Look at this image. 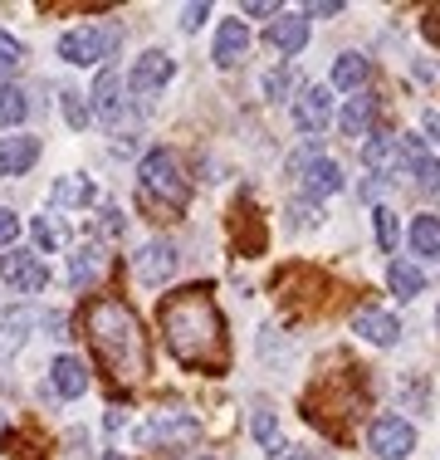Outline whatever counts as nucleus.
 Wrapping results in <instances>:
<instances>
[{
    "label": "nucleus",
    "instance_id": "f257e3e1",
    "mask_svg": "<svg viewBox=\"0 0 440 460\" xmlns=\"http://www.w3.org/2000/svg\"><path fill=\"white\" fill-rule=\"evenodd\" d=\"M162 319V333H167V348L176 353V363L196 367V372H220L230 358L225 348V319H220L211 289H181V294H167L157 309Z\"/></svg>",
    "mask_w": 440,
    "mask_h": 460
},
{
    "label": "nucleus",
    "instance_id": "f03ea898",
    "mask_svg": "<svg viewBox=\"0 0 440 460\" xmlns=\"http://www.w3.org/2000/svg\"><path fill=\"white\" fill-rule=\"evenodd\" d=\"M84 333H88L98 363H103V372L113 382L137 387V382L152 372L147 333H142L137 314H132L123 299H93V304H88V309H84Z\"/></svg>",
    "mask_w": 440,
    "mask_h": 460
},
{
    "label": "nucleus",
    "instance_id": "7ed1b4c3",
    "mask_svg": "<svg viewBox=\"0 0 440 460\" xmlns=\"http://www.w3.org/2000/svg\"><path fill=\"white\" fill-rule=\"evenodd\" d=\"M137 177H142V196H147V201H162V206H172V211H181V206H186V177H181L176 152L152 147L147 157H142Z\"/></svg>",
    "mask_w": 440,
    "mask_h": 460
},
{
    "label": "nucleus",
    "instance_id": "20e7f679",
    "mask_svg": "<svg viewBox=\"0 0 440 460\" xmlns=\"http://www.w3.org/2000/svg\"><path fill=\"white\" fill-rule=\"evenodd\" d=\"M118 49V25H103V30H69L59 40V59L69 64H98Z\"/></svg>",
    "mask_w": 440,
    "mask_h": 460
},
{
    "label": "nucleus",
    "instance_id": "39448f33",
    "mask_svg": "<svg viewBox=\"0 0 440 460\" xmlns=\"http://www.w3.org/2000/svg\"><path fill=\"white\" fill-rule=\"evenodd\" d=\"M367 446H372L377 460H406L416 451V431H411V421H401V416H377L372 431H367Z\"/></svg>",
    "mask_w": 440,
    "mask_h": 460
},
{
    "label": "nucleus",
    "instance_id": "423d86ee",
    "mask_svg": "<svg viewBox=\"0 0 440 460\" xmlns=\"http://www.w3.org/2000/svg\"><path fill=\"white\" fill-rule=\"evenodd\" d=\"M328 118H333V93L328 89H304L294 98V128L308 137H318L328 128Z\"/></svg>",
    "mask_w": 440,
    "mask_h": 460
},
{
    "label": "nucleus",
    "instance_id": "0eeeda50",
    "mask_svg": "<svg viewBox=\"0 0 440 460\" xmlns=\"http://www.w3.org/2000/svg\"><path fill=\"white\" fill-rule=\"evenodd\" d=\"M132 270H137L142 284H167L176 275V245L167 240H152V245H142L137 255H132Z\"/></svg>",
    "mask_w": 440,
    "mask_h": 460
},
{
    "label": "nucleus",
    "instance_id": "6e6552de",
    "mask_svg": "<svg viewBox=\"0 0 440 460\" xmlns=\"http://www.w3.org/2000/svg\"><path fill=\"white\" fill-rule=\"evenodd\" d=\"M401 162H406V172L416 177V186H421L426 196H440V162L426 152L421 137H401Z\"/></svg>",
    "mask_w": 440,
    "mask_h": 460
},
{
    "label": "nucleus",
    "instance_id": "1a4fd4ad",
    "mask_svg": "<svg viewBox=\"0 0 440 460\" xmlns=\"http://www.w3.org/2000/svg\"><path fill=\"white\" fill-rule=\"evenodd\" d=\"M0 279H10L15 289H25V294H35V289H44V265L35 255H25V250H10V255H0Z\"/></svg>",
    "mask_w": 440,
    "mask_h": 460
},
{
    "label": "nucleus",
    "instance_id": "9d476101",
    "mask_svg": "<svg viewBox=\"0 0 440 460\" xmlns=\"http://www.w3.org/2000/svg\"><path fill=\"white\" fill-rule=\"evenodd\" d=\"M167 79H172V59H167L162 49H147L137 64H132V74H128V89H132V93H157Z\"/></svg>",
    "mask_w": 440,
    "mask_h": 460
},
{
    "label": "nucleus",
    "instance_id": "9b49d317",
    "mask_svg": "<svg viewBox=\"0 0 440 460\" xmlns=\"http://www.w3.org/2000/svg\"><path fill=\"white\" fill-rule=\"evenodd\" d=\"M352 333L367 338L372 348H392L396 338H401V323H396L392 314H382V309H357L352 314Z\"/></svg>",
    "mask_w": 440,
    "mask_h": 460
},
{
    "label": "nucleus",
    "instance_id": "f8f14e48",
    "mask_svg": "<svg viewBox=\"0 0 440 460\" xmlns=\"http://www.w3.org/2000/svg\"><path fill=\"white\" fill-rule=\"evenodd\" d=\"M196 431H201V426H196L186 411H162L142 436H147V441H162V446H191V441H196Z\"/></svg>",
    "mask_w": 440,
    "mask_h": 460
},
{
    "label": "nucleus",
    "instance_id": "ddd939ff",
    "mask_svg": "<svg viewBox=\"0 0 440 460\" xmlns=\"http://www.w3.org/2000/svg\"><path fill=\"white\" fill-rule=\"evenodd\" d=\"M245 49H250V30H245V20H225V25L216 30V49H211V59L220 64V69H230V64L245 59Z\"/></svg>",
    "mask_w": 440,
    "mask_h": 460
},
{
    "label": "nucleus",
    "instance_id": "4468645a",
    "mask_svg": "<svg viewBox=\"0 0 440 460\" xmlns=\"http://www.w3.org/2000/svg\"><path fill=\"white\" fill-rule=\"evenodd\" d=\"M35 157H40L35 137H0V177H20V172H30Z\"/></svg>",
    "mask_w": 440,
    "mask_h": 460
},
{
    "label": "nucleus",
    "instance_id": "2eb2a0df",
    "mask_svg": "<svg viewBox=\"0 0 440 460\" xmlns=\"http://www.w3.org/2000/svg\"><path fill=\"white\" fill-rule=\"evenodd\" d=\"M49 382H54V392L59 397H84L88 392V367L79 363V358H54V367H49Z\"/></svg>",
    "mask_w": 440,
    "mask_h": 460
},
{
    "label": "nucleus",
    "instance_id": "dca6fc26",
    "mask_svg": "<svg viewBox=\"0 0 440 460\" xmlns=\"http://www.w3.org/2000/svg\"><path fill=\"white\" fill-rule=\"evenodd\" d=\"M93 108H98V118H108V123L123 113V79H118L113 69H98V79H93Z\"/></svg>",
    "mask_w": 440,
    "mask_h": 460
},
{
    "label": "nucleus",
    "instance_id": "f3484780",
    "mask_svg": "<svg viewBox=\"0 0 440 460\" xmlns=\"http://www.w3.org/2000/svg\"><path fill=\"white\" fill-rule=\"evenodd\" d=\"M304 191L313 196V201H318V196H333V191H343V167H338L333 157H318L313 167L304 172Z\"/></svg>",
    "mask_w": 440,
    "mask_h": 460
},
{
    "label": "nucleus",
    "instance_id": "a211bd4d",
    "mask_svg": "<svg viewBox=\"0 0 440 460\" xmlns=\"http://www.w3.org/2000/svg\"><path fill=\"white\" fill-rule=\"evenodd\" d=\"M269 45L274 49H284V54H299L308 45V20L304 15H284V20H274L269 25Z\"/></svg>",
    "mask_w": 440,
    "mask_h": 460
},
{
    "label": "nucleus",
    "instance_id": "6ab92c4d",
    "mask_svg": "<svg viewBox=\"0 0 440 460\" xmlns=\"http://www.w3.org/2000/svg\"><path fill=\"white\" fill-rule=\"evenodd\" d=\"M372 113H377L372 93H357V98H348V103H343V113H338V128H343L348 137H362V133H367V123H372Z\"/></svg>",
    "mask_w": 440,
    "mask_h": 460
},
{
    "label": "nucleus",
    "instance_id": "aec40b11",
    "mask_svg": "<svg viewBox=\"0 0 440 460\" xmlns=\"http://www.w3.org/2000/svg\"><path fill=\"white\" fill-rule=\"evenodd\" d=\"M98 275H103V250H98V245H79L69 255V279L84 289V284H93Z\"/></svg>",
    "mask_w": 440,
    "mask_h": 460
},
{
    "label": "nucleus",
    "instance_id": "412c9836",
    "mask_svg": "<svg viewBox=\"0 0 440 460\" xmlns=\"http://www.w3.org/2000/svg\"><path fill=\"white\" fill-rule=\"evenodd\" d=\"M372 74V64L362 54H338L333 59V89H362Z\"/></svg>",
    "mask_w": 440,
    "mask_h": 460
},
{
    "label": "nucleus",
    "instance_id": "4be33fe9",
    "mask_svg": "<svg viewBox=\"0 0 440 460\" xmlns=\"http://www.w3.org/2000/svg\"><path fill=\"white\" fill-rule=\"evenodd\" d=\"M387 284H392V294H396V299H406V304H411L416 294L426 289V275H421L416 265H406V260H396V265L387 270Z\"/></svg>",
    "mask_w": 440,
    "mask_h": 460
},
{
    "label": "nucleus",
    "instance_id": "5701e85b",
    "mask_svg": "<svg viewBox=\"0 0 440 460\" xmlns=\"http://www.w3.org/2000/svg\"><path fill=\"white\" fill-rule=\"evenodd\" d=\"M411 250H416V255L440 260V221H436V216H416V221H411Z\"/></svg>",
    "mask_w": 440,
    "mask_h": 460
},
{
    "label": "nucleus",
    "instance_id": "b1692460",
    "mask_svg": "<svg viewBox=\"0 0 440 460\" xmlns=\"http://www.w3.org/2000/svg\"><path fill=\"white\" fill-rule=\"evenodd\" d=\"M35 323V314L30 309H10L5 319H0V353H10V348L25 343V328Z\"/></svg>",
    "mask_w": 440,
    "mask_h": 460
},
{
    "label": "nucleus",
    "instance_id": "393cba45",
    "mask_svg": "<svg viewBox=\"0 0 440 460\" xmlns=\"http://www.w3.org/2000/svg\"><path fill=\"white\" fill-rule=\"evenodd\" d=\"M25 113H30V98H25V89H15V84H5V89H0V128H15V123H25Z\"/></svg>",
    "mask_w": 440,
    "mask_h": 460
},
{
    "label": "nucleus",
    "instance_id": "a878e982",
    "mask_svg": "<svg viewBox=\"0 0 440 460\" xmlns=\"http://www.w3.org/2000/svg\"><path fill=\"white\" fill-rule=\"evenodd\" d=\"M88 196H93V186L84 177H59L54 181V206H84Z\"/></svg>",
    "mask_w": 440,
    "mask_h": 460
},
{
    "label": "nucleus",
    "instance_id": "bb28decb",
    "mask_svg": "<svg viewBox=\"0 0 440 460\" xmlns=\"http://www.w3.org/2000/svg\"><path fill=\"white\" fill-rule=\"evenodd\" d=\"M362 162L372 172H387L392 167V137L387 133H372V142H362Z\"/></svg>",
    "mask_w": 440,
    "mask_h": 460
},
{
    "label": "nucleus",
    "instance_id": "cd10ccee",
    "mask_svg": "<svg viewBox=\"0 0 440 460\" xmlns=\"http://www.w3.org/2000/svg\"><path fill=\"white\" fill-rule=\"evenodd\" d=\"M372 221H377V245L392 255V250H396V211H392V206H377Z\"/></svg>",
    "mask_w": 440,
    "mask_h": 460
},
{
    "label": "nucleus",
    "instance_id": "c85d7f7f",
    "mask_svg": "<svg viewBox=\"0 0 440 460\" xmlns=\"http://www.w3.org/2000/svg\"><path fill=\"white\" fill-rule=\"evenodd\" d=\"M255 441L264 446V451H279V426H274V411L269 407L255 411Z\"/></svg>",
    "mask_w": 440,
    "mask_h": 460
},
{
    "label": "nucleus",
    "instance_id": "c756f323",
    "mask_svg": "<svg viewBox=\"0 0 440 460\" xmlns=\"http://www.w3.org/2000/svg\"><path fill=\"white\" fill-rule=\"evenodd\" d=\"M20 59H25V45H20L15 35H5V30H0V74H5V69H15Z\"/></svg>",
    "mask_w": 440,
    "mask_h": 460
},
{
    "label": "nucleus",
    "instance_id": "7c9ffc66",
    "mask_svg": "<svg viewBox=\"0 0 440 460\" xmlns=\"http://www.w3.org/2000/svg\"><path fill=\"white\" fill-rule=\"evenodd\" d=\"M59 103H64V118H69L74 128H84V123H88V108H84V93H64Z\"/></svg>",
    "mask_w": 440,
    "mask_h": 460
},
{
    "label": "nucleus",
    "instance_id": "2f4dec72",
    "mask_svg": "<svg viewBox=\"0 0 440 460\" xmlns=\"http://www.w3.org/2000/svg\"><path fill=\"white\" fill-rule=\"evenodd\" d=\"M289 226H318V206L313 201H294L289 206Z\"/></svg>",
    "mask_w": 440,
    "mask_h": 460
},
{
    "label": "nucleus",
    "instance_id": "473e14b6",
    "mask_svg": "<svg viewBox=\"0 0 440 460\" xmlns=\"http://www.w3.org/2000/svg\"><path fill=\"white\" fill-rule=\"evenodd\" d=\"M206 15H211V5H201V0H196V5H186L181 10V30H201Z\"/></svg>",
    "mask_w": 440,
    "mask_h": 460
},
{
    "label": "nucleus",
    "instance_id": "72a5a7b5",
    "mask_svg": "<svg viewBox=\"0 0 440 460\" xmlns=\"http://www.w3.org/2000/svg\"><path fill=\"white\" fill-rule=\"evenodd\" d=\"M264 93H269V98H284V93H289V69H274L269 79H264Z\"/></svg>",
    "mask_w": 440,
    "mask_h": 460
},
{
    "label": "nucleus",
    "instance_id": "f704fd0d",
    "mask_svg": "<svg viewBox=\"0 0 440 460\" xmlns=\"http://www.w3.org/2000/svg\"><path fill=\"white\" fill-rule=\"evenodd\" d=\"M35 240H40V250H54L59 245V230H54L49 221H35Z\"/></svg>",
    "mask_w": 440,
    "mask_h": 460
},
{
    "label": "nucleus",
    "instance_id": "c9c22d12",
    "mask_svg": "<svg viewBox=\"0 0 440 460\" xmlns=\"http://www.w3.org/2000/svg\"><path fill=\"white\" fill-rule=\"evenodd\" d=\"M20 235V221H15V216H10V211H0V250H5L10 245V240H15Z\"/></svg>",
    "mask_w": 440,
    "mask_h": 460
},
{
    "label": "nucleus",
    "instance_id": "e433bc0d",
    "mask_svg": "<svg viewBox=\"0 0 440 460\" xmlns=\"http://www.w3.org/2000/svg\"><path fill=\"white\" fill-rule=\"evenodd\" d=\"M103 230L108 235H123V216H118V206H103Z\"/></svg>",
    "mask_w": 440,
    "mask_h": 460
},
{
    "label": "nucleus",
    "instance_id": "4c0bfd02",
    "mask_svg": "<svg viewBox=\"0 0 440 460\" xmlns=\"http://www.w3.org/2000/svg\"><path fill=\"white\" fill-rule=\"evenodd\" d=\"M274 10H279L274 0H250V5H245V15H274Z\"/></svg>",
    "mask_w": 440,
    "mask_h": 460
},
{
    "label": "nucleus",
    "instance_id": "58836bf2",
    "mask_svg": "<svg viewBox=\"0 0 440 460\" xmlns=\"http://www.w3.org/2000/svg\"><path fill=\"white\" fill-rule=\"evenodd\" d=\"M343 10V0H313V15H338Z\"/></svg>",
    "mask_w": 440,
    "mask_h": 460
},
{
    "label": "nucleus",
    "instance_id": "ea45409f",
    "mask_svg": "<svg viewBox=\"0 0 440 460\" xmlns=\"http://www.w3.org/2000/svg\"><path fill=\"white\" fill-rule=\"evenodd\" d=\"M421 128H426V133H431V137L440 142V113H426V118H421Z\"/></svg>",
    "mask_w": 440,
    "mask_h": 460
},
{
    "label": "nucleus",
    "instance_id": "a19ab883",
    "mask_svg": "<svg viewBox=\"0 0 440 460\" xmlns=\"http://www.w3.org/2000/svg\"><path fill=\"white\" fill-rule=\"evenodd\" d=\"M294 460H318V456H294Z\"/></svg>",
    "mask_w": 440,
    "mask_h": 460
},
{
    "label": "nucleus",
    "instance_id": "79ce46f5",
    "mask_svg": "<svg viewBox=\"0 0 440 460\" xmlns=\"http://www.w3.org/2000/svg\"><path fill=\"white\" fill-rule=\"evenodd\" d=\"M436 323H440V309H436Z\"/></svg>",
    "mask_w": 440,
    "mask_h": 460
},
{
    "label": "nucleus",
    "instance_id": "37998d69",
    "mask_svg": "<svg viewBox=\"0 0 440 460\" xmlns=\"http://www.w3.org/2000/svg\"><path fill=\"white\" fill-rule=\"evenodd\" d=\"M0 426H5V416H0Z\"/></svg>",
    "mask_w": 440,
    "mask_h": 460
},
{
    "label": "nucleus",
    "instance_id": "c03bdc74",
    "mask_svg": "<svg viewBox=\"0 0 440 460\" xmlns=\"http://www.w3.org/2000/svg\"><path fill=\"white\" fill-rule=\"evenodd\" d=\"M108 460H118V456H108Z\"/></svg>",
    "mask_w": 440,
    "mask_h": 460
},
{
    "label": "nucleus",
    "instance_id": "a18cd8bd",
    "mask_svg": "<svg viewBox=\"0 0 440 460\" xmlns=\"http://www.w3.org/2000/svg\"><path fill=\"white\" fill-rule=\"evenodd\" d=\"M201 460H211V456H201Z\"/></svg>",
    "mask_w": 440,
    "mask_h": 460
}]
</instances>
